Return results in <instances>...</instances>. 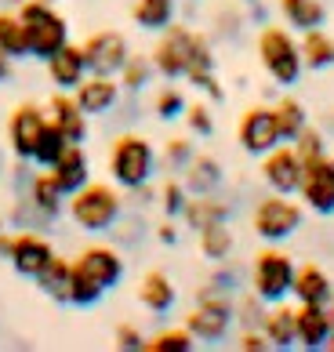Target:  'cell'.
I'll return each instance as SVG.
<instances>
[{
	"label": "cell",
	"instance_id": "6da1fadb",
	"mask_svg": "<svg viewBox=\"0 0 334 352\" xmlns=\"http://www.w3.org/2000/svg\"><path fill=\"white\" fill-rule=\"evenodd\" d=\"M106 167H109V178L113 186H120L124 192H135L153 182L160 167V156L153 149V142L138 131H120L109 146V156H106Z\"/></svg>",
	"mask_w": 334,
	"mask_h": 352
},
{
	"label": "cell",
	"instance_id": "7a4b0ae2",
	"mask_svg": "<svg viewBox=\"0 0 334 352\" xmlns=\"http://www.w3.org/2000/svg\"><path fill=\"white\" fill-rule=\"evenodd\" d=\"M66 211L76 229L84 232H109L124 218V192L109 182H87L66 200Z\"/></svg>",
	"mask_w": 334,
	"mask_h": 352
},
{
	"label": "cell",
	"instance_id": "3957f363",
	"mask_svg": "<svg viewBox=\"0 0 334 352\" xmlns=\"http://www.w3.org/2000/svg\"><path fill=\"white\" fill-rule=\"evenodd\" d=\"M258 62L265 76L273 80L276 87H294L302 84V73H305V62H302V47L294 41V30L287 25H273L265 22L258 30Z\"/></svg>",
	"mask_w": 334,
	"mask_h": 352
},
{
	"label": "cell",
	"instance_id": "277c9868",
	"mask_svg": "<svg viewBox=\"0 0 334 352\" xmlns=\"http://www.w3.org/2000/svg\"><path fill=\"white\" fill-rule=\"evenodd\" d=\"M19 19H22V30H25L30 58L47 62L62 44H69V22L51 0H22Z\"/></svg>",
	"mask_w": 334,
	"mask_h": 352
},
{
	"label": "cell",
	"instance_id": "5b68a950",
	"mask_svg": "<svg viewBox=\"0 0 334 352\" xmlns=\"http://www.w3.org/2000/svg\"><path fill=\"white\" fill-rule=\"evenodd\" d=\"M294 258L287 251H280V243H265L251 262V291L262 298L265 305L273 302H287L291 298V287H294Z\"/></svg>",
	"mask_w": 334,
	"mask_h": 352
},
{
	"label": "cell",
	"instance_id": "8992f818",
	"mask_svg": "<svg viewBox=\"0 0 334 352\" xmlns=\"http://www.w3.org/2000/svg\"><path fill=\"white\" fill-rule=\"evenodd\" d=\"M302 226H305V204L284 197V192H269L251 211V229L262 243H284Z\"/></svg>",
	"mask_w": 334,
	"mask_h": 352
},
{
	"label": "cell",
	"instance_id": "52a82bcc",
	"mask_svg": "<svg viewBox=\"0 0 334 352\" xmlns=\"http://www.w3.org/2000/svg\"><path fill=\"white\" fill-rule=\"evenodd\" d=\"M236 323V309H233V298L229 294H218L211 287H200L197 294V305L186 312V327L192 331L197 338V345H218L225 342L229 331H233Z\"/></svg>",
	"mask_w": 334,
	"mask_h": 352
},
{
	"label": "cell",
	"instance_id": "ba28073f",
	"mask_svg": "<svg viewBox=\"0 0 334 352\" xmlns=\"http://www.w3.org/2000/svg\"><path fill=\"white\" fill-rule=\"evenodd\" d=\"M298 197L305 204V211H313L320 218H331L334 214V153L313 156V160H302Z\"/></svg>",
	"mask_w": 334,
	"mask_h": 352
},
{
	"label": "cell",
	"instance_id": "9c48e42d",
	"mask_svg": "<svg viewBox=\"0 0 334 352\" xmlns=\"http://www.w3.org/2000/svg\"><path fill=\"white\" fill-rule=\"evenodd\" d=\"M192 33H197V30H189L186 22H171L157 36L149 58H153V69H157L164 80H178V76H186L189 51H192Z\"/></svg>",
	"mask_w": 334,
	"mask_h": 352
},
{
	"label": "cell",
	"instance_id": "30bf717a",
	"mask_svg": "<svg viewBox=\"0 0 334 352\" xmlns=\"http://www.w3.org/2000/svg\"><path fill=\"white\" fill-rule=\"evenodd\" d=\"M236 142H240V149L247 153V156H262L269 149H276L280 142V124H276V113L273 106H251V109H243V116L236 120Z\"/></svg>",
	"mask_w": 334,
	"mask_h": 352
},
{
	"label": "cell",
	"instance_id": "8fae6325",
	"mask_svg": "<svg viewBox=\"0 0 334 352\" xmlns=\"http://www.w3.org/2000/svg\"><path fill=\"white\" fill-rule=\"evenodd\" d=\"M47 127V109H41L36 102H22V106L11 109L8 116V149L15 153V160L33 164L36 142H41Z\"/></svg>",
	"mask_w": 334,
	"mask_h": 352
},
{
	"label": "cell",
	"instance_id": "7c38bea8",
	"mask_svg": "<svg viewBox=\"0 0 334 352\" xmlns=\"http://www.w3.org/2000/svg\"><path fill=\"white\" fill-rule=\"evenodd\" d=\"M80 47L87 58V73H102V76H117L127 55H131V44H127L120 30H95Z\"/></svg>",
	"mask_w": 334,
	"mask_h": 352
},
{
	"label": "cell",
	"instance_id": "4fadbf2b",
	"mask_svg": "<svg viewBox=\"0 0 334 352\" xmlns=\"http://www.w3.org/2000/svg\"><path fill=\"white\" fill-rule=\"evenodd\" d=\"M73 269L84 272L87 280H95L102 291H113V287H120L124 272H127V262H124V254L117 251V247L91 243V247H84V251L73 258Z\"/></svg>",
	"mask_w": 334,
	"mask_h": 352
},
{
	"label": "cell",
	"instance_id": "5bb4252c",
	"mask_svg": "<svg viewBox=\"0 0 334 352\" xmlns=\"http://www.w3.org/2000/svg\"><path fill=\"white\" fill-rule=\"evenodd\" d=\"M262 182L269 186V192H284V197H294L302 186V156L291 142H280L276 149H269L262 156Z\"/></svg>",
	"mask_w": 334,
	"mask_h": 352
},
{
	"label": "cell",
	"instance_id": "9a60e30c",
	"mask_svg": "<svg viewBox=\"0 0 334 352\" xmlns=\"http://www.w3.org/2000/svg\"><path fill=\"white\" fill-rule=\"evenodd\" d=\"M124 95V87L117 76H102V73H87L80 84L73 87V98L87 116H109L117 109V102Z\"/></svg>",
	"mask_w": 334,
	"mask_h": 352
},
{
	"label": "cell",
	"instance_id": "2e32d148",
	"mask_svg": "<svg viewBox=\"0 0 334 352\" xmlns=\"http://www.w3.org/2000/svg\"><path fill=\"white\" fill-rule=\"evenodd\" d=\"M51 258H55V247H51V240L44 236V232H36V229L15 232V247H11V269H15L19 276L33 280L36 272L51 262Z\"/></svg>",
	"mask_w": 334,
	"mask_h": 352
},
{
	"label": "cell",
	"instance_id": "e0dca14e",
	"mask_svg": "<svg viewBox=\"0 0 334 352\" xmlns=\"http://www.w3.org/2000/svg\"><path fill=\"white\" fill-rule=\"evenodd\" d=\"M47 120L55 124L58 131H62V138L73 142V146H84L87 131H91V127H87V120H91V116L76 106L73 91H55V95L47 98Z\"/></svg>",
	"mask_w": 334,
	"mask_h": 352
},
{
	"label": "cell",
	"instance_id": "ac0fdd59",
	"mask_svg": "<svg viewBox=\"0 0 334 352\" xmlns=\"http://www.w3.org/2000/svg\"><path fill=\"white\" fill-rule=\"evenodd\" d=\"M19 192L33 204V211L41 214L44 221H55L62 211H66V200H69L47 167H44V171H33L30 178H25V186H22Z\"/></svg>",
	"mask_w": 334,
	"mask_h": 352
},
{
	"label": "cell",
	"instance_id": "d6986e66",
	"mask_svg": "<svg viewBox=\"0 0 334 352\" xmlns=\"http://www.w3.org/2000/svg\"><path fill=\"white\" fill-rule=\"evenodd\" d=\"M294 338H298V349H305V352L327 349V338H331V309H327V305L298 302V305H294Z\"/></svg>",
	"mask_w": 334,
	"mask_h": 352
},
{
	"label": "cell",
	"instance_id": "ffe728a7",
	"mask_svg": "<svg viewBox=\"0 0 334 352\" xmlns=\"http://www.w3.org/2000/svg\"><path fill=\"white\" fill-rule=\"evenodd\" d=\"M47 80L55 84V91H73L76 84L87 76V58H84V47L80 44H62L55 55H51L47 62Z\"/></svg>",
	"mask_w": 334,
	"mask_h": 352
},
{
	"label": "cell",
	"instance_id": "44dd1931",
	"mask_svg": "<svg viewBox=\"0 0 334 352\" xmlns=\"http://www.w3.org/2000/svg\"><path fill=\"white\" fill-rule=\"evenodd\" d=\"M294 302H309V305H331L334 302V280L327 269H320L316 262H305L294 269V287H291Z\"/></svg>",
	"mask_w": 334,
	"mask_h": 352
},
{
	"label": "cell",
	"instance_id": "7402d4cb",
	"mask_svg": "<svg viewBox=\"0 0 334 352\" xmlns=\"http://www.w3.org/2000/svg\"><path fill=\"white\" fill-rule=\"evenodd\" d=\"M229 218H233V204L225 197H218V192H189L186 211H182L186 229L200 232L203 226H211V221H229Z\"/></svg>",
	"mask_w": 334,
	"mask_h": 352
},
{
	"label": "cell",
	"instance_id": "603a6c76",
	"mask_svg": "<svg viewBox=\"0 0 334 352\" xmlns=\"http://www.w3.org/2000/svg\"><path fill=\"white\" fill-rule=\"evenodd\" d=\"M47 171L55 175V182L62 186V192H66V197H73L80 186H87V182H91V160H87L84 146H73V142H69L66 153H62L58 160L47 167Z\"/></svg>",
	"mask_w": 334,
	"mask_h": 352
},
{
	"label": "cell",
	"instance_id": "cb8c5ba5",
	"mask_svg": "<svg viewBox=\"0 0 334 352\" xmlns=\"http://www.w3.org/2000/svg\"><path fill=\"white\" fill-rule=\"evenodd\" d=\"M138 302H142L153 316H167L178 302V287L164 269H149L142 276V283H138Z\"/></svg>",
	"mask_w": 334,
	"mask_h": 352
},
{
	"label": "cell",
	"instance_id": "d4e9b609",
	"mask_svg": "<svg viewBox=\"0 0 334 352\" xmlns=\"http://www.w3.org/2000/svg\"><path fill=\"white\" fill-rule=\"evenodd\" d=\"M262 334L269 338L273 352H287L298 349V338H294V305L287 302H273L262 316Z\"/></svg>",
	"mask_w": 334,
	"mask_h": 352
},
{
	"label": "cell",
	"instance_id": "484cf974",
	"mask_svg": "<svg viewBox=\"0 0 334 352\" xmlns=\"http://www.w3.org/2000/svg\"><path fill=\"white\" fill-rule=\"evenodd\" d=\"M182 182H186L189 192H218V189H222V182H225L222 160H218V156H208V153H197L186 164Z\"/></svg>",
	"mask_w": 334,
	"mask_h": 352
},
{
	"label": "cell",
	"instance_id": "4316f807",
	"mask_svg": "<svg viewBox=\"0 0 334 352\" xmlns=\"http://www.w3.org/2000/svg\"><path fill=\"white\" fill-rule=\"evenodd\" d=\"M276 8L287 22V30H294V33H309V30L327 25V4L324 0H276Z\"/></svg>",
	"mask_w": 334,
	"mask_h": 352
},
{
	"label": "cell",
	"instance_id": "83f0119b",
	"mask_svg": "<svg viewBox=\"0 0 334 352\" xmlns=\"http://www.w3.org/2000/svg\"><path fill=\"white\" fill-rule=\"evenodd\" d=\"M69 280H73V262H69V258H62V254H55L33 276V283L41 287L51 302H58V305H69Z\"/></svg>",
	"mask_w": 334,
	"mask_h": 352
},
{
	"label": "cell",
	"instance_id": "f1b7e54d",
	"mask_svg": "<svg viewBox=\"0 0 334 352\" xmlns=\"http://www.w3.org/2000/svg\"><path fill=\"white\" fill-rule=\"evenodd\" d=\"M197 247H200V254L208 258V262H229L236 251V236H233V229H229V221H211V226H203L197 232Z\"/></svg>",
	"mask_w": 334,
	"mask_h": 352
},
{
	"label": "cell",
	"instance_id": "f546056e",
	"mask_svg": "<svg viewBox=\"0 0 334 352\" xmlns=\"http://www.w3.org/2000/svg\"><path fill=\"white\" fill-rule=\"evenodd\" d=\"M178 0H135L131 4V22L146 33H164L175 22Z\"/></svg>",
	"mask_w": 334,
	"mask_h": 352
},
{
	"label": "cell",
	"instance_id": "4dcf8cb0",
	"mask_svg": "<svg viewBox=\"0 0 334 352\" xmlns=\"http://www.w3.org/2000/svg\"><path fill=\"white\" fill-rule=\"evenodd\" d=\"M302 62H305V69H331L334 66V36L327 33V25H320V30H309V33H302Z\"/></svg>",
	"mask_w": 334,
	"mask_h": 352
},
{
	"label": "cell",
	"instance_id": "1f68e13d",
	"mask_svg": "<svg viewBox=\"0 0 334 352\" xmlns=\"http://www.w3.org/2000/svg\"><path fill=\"white\" fill-rule=\"evenodd\" d=\"M273 113H276V124H280V138L284 142H294L305 127H309V109L302 106L298 98L284 95L280 102H273Z\"/></svg>",
	"mask_w": 334,
	"mask_h": 352
},
{
	"label": "cell",
	"instance_id": "d6a6232c",
	"mask_svg": "<svg viewBox=\"0 0 334 352\" xmlns=\"http://www.w3.org/2000/svg\"><path fill=\"white\" fill-rule=\"evenodd\" d=\"M0 55H8L11 62L30 58V47H25V30L19 11H0Z\"/></svg>",
	"mask_w": 334,
	"mask_h": 352
},
{
	"label": "cell",
	"instance_id": "836d02e7",
	"mask_svg": "<svg viewBox=\"0 0 334 352\" xmlns=\"http://www.w3.org/2000/svg\"><path fill=\"white\" fill-rule=\"evenodd\" d=\"M157 76V69H153V58L149 55H127V62H124V69L117 73V80H120V87L127 91V95H138V91H146L149 87V80Z\"/></svg>",
	"mask_w": 334,
	"mask_h": 352
},
{
	"label": "cell",
	"instance_id": "e575fe53",
	"mask_svg": "<svg viewBox=\"0 0 334 352\" xmlns=\"http://www.w3.org/2000/svg\"><path fill=\"white\" fill-rule=\"evenodd\" d=\"M192 349H197V338L186 323L182 327H164L146 338V352H192Z\"/></svg>",
	"mask_w": 334,
	"mask_h": 352
},
{
	"label": "cell",
	"instance_id": "d590c367",
	"mask_svg": "<svg viewBox=\"0 0 334 352\" xmlns=\"http://www.w3.org/2000/svg\"><path fill=\"white\" fill-rule=\"evenodd\" d=\"M186 91L182 87H175V84H167L157 91V98H153V113H157V120L164 124H171V120H182V113H186Z\"/></svg>",
	"mask_w": 334,
	"mask_h": 352
},
{
	"label": "cell",
	"instance_id": "8d00e7d4",
	"mask_svg": "<svg viewBox=\"0 0 334 352\" xmlns=\"http://www.w3.org/2000/svg\"><path fill=\"white\" fill-rule=\"evenodd\" d=\"M157 200H160V211L164 218H182L186 211V200H189V189L182 178H167L164 186L157 189Z\"/></svg>",
	"mask_w": 334,
	"mask_h": 352
},
{
	"label": "cell",
	"instance_id": "74e56055",
	"mask_svg": "<svg viewBox=\"0 0 334 352\" xmlns=\"http://www.w3.org/2000/svg\"><path fill=\"white\" fill-rule=\"evenodd\" d=\"M182 120H186V131L192 138H211L214 135V109L208 106V102H189L186 113H182Z\"/></svg>",
	"mask_w": 334,
	"mask_h": 352
},
{
	"label": "cell",
	"instance_id": "f35d334b",
	"mask_svg": "<svg viewBox=\"0 0 334 352\" xmlns=\"http://www.w3.org/2000/svg\"><path fill=\"white\" fill-rule=\"evenodd\" d=\"M66 146H69V142L62 138V131H58V127H55V124L47 120V127H44V135H41V142H36L33 164H36V167H51V164H55V160H58L62 153H66Z\"/></svg>",
	"mask_w": 334,
	"mask_h": 352
},
{
	"label": "cell",
	"instance_id": "ab89813d",
	"mask_svg": "<svg viewBox=\"0 0 334 352\" xmlns=\"http://www.w3.org/2000/svg\"><path fill=\"white\" fill-rule=\"evenodd\" d=\"M197 156V146H192V138L178 135V138H167L164 142V153H160V164L167 171H186V164Z\"/></svg>",
	"mask_w": 334,
	"mask_h": 352
},
{
	"label": "cell",
	"instance_id": "60d3db41",
	"mask_svg": "<svg viewBox=\"0 0 334 352\" xmlns=\"http://www.w3.org/2000/svg\"><path fill=\"white\" fill-rule=\"evenodd\" d=\"M233 309H236V323H240V331L243 327H262V316H265V302L254 291H247V294H240L236 302H233Z\"/></svg>",
	"mask_w": 334,
	"mask_h": 352
},
{
	"label": "cell",
	"instance_id": "b9f144b4",
	"mask_svg": "<svg viewBox=\"0 0 334 352\" xmlns=\"http://www.w3.org/2000/svg\"><path fill=\"white\" fill-rule=\"evenodd\" d=\"M291 146L298 149L302 160H313V156H324V153H331V149H327V131H324V127H313V124L305 127V131H302L298 138H294Z\"/></svg>",
	"mask_w": 334,
	"mask_h": 352
},
{
	"label": "cell",
	"instance_id": "7bdbcfd3",
	"mask_svg": "<svg viewBox=\"0 0 334 352\" xmlns=\"http://www.w3.org/2000/svg\"><path fill=\"white\" fill-rule=\"evenodd\" d=\"M243 25H247V15H243V11L222 8V11L214 15V36H222V41H236Z\"/></svg>",
	"mask_w": 334,
	"mask_h": 352
},
{
	"label": "cell",
	"instance_id": "ee69618b",
	"mask_svg": "<svg viewBox=\"0 0 334 352\" xmlns=\"http://www.w3.org/2000/svg\"><path fill=\"white\" fill-rule=\"evenodd\" d=\"M113 345L120 352H146V334L135 327V323H120L117 331H113Z\"/></svg>",
	"mask_w": 334,
	"mask_h": 352
},
{
	"label": "cell",
	"instance_id": "f6af8a7d",
	"mask_svg": "<svg viewBox=\"0 0 334 352\" xmlns=\"http://www.w3.org/2000/svg\"><path fill=\"white\" fill-rule=\"evenodd\" d=\"M236 349L240 352H273V345H269V338L262 334V327H243L240 338H236Z\"/></svg>",
	"mask_w": 334,
	"mask_h": 352
},
{
	"label": "cell",
	"instance_id": "bcb514c9",
	"mask_svg": "<svg viewBox=\"0 0 334 352\" xmlns=\"http://www.w3.org/2000/svg\"><path fill=\"white\" fill-rule=\"evenodd\" d=\"M157 240L164 247H175L178 243V226H175V218H164L160 226H157Z\"/></svg>",
	"mask_w": 334,
	"mask_h": 352
},
{
	"label": "cell",
	"instance_id": "7dc6e473",
	"mask_svg": "<svg viewBox=\"0 0 334 352\" xmlns=\"http://www.w3.org/2000/svg\"><path fill=\"white\" fill-rule=\"evenodd\" d=\"M243 15H247V22H258V25H265V4L262 0H243Z\"/></svg>",
	"mask_w": 334,
	"mask_h": 352
},
{
	"label": "cell",
	"instance_id": "c3c4849f",
	"mask_svg": "<svg viewBox=\"0 0 334 352\" xmlns=\"http://www.w3.org/2000/svg\"><path fill=\"white\" fill-rule=\"evenodd\" d=\"M11 247H15V232L0 229V262H11Z\"/></svg>",
	"mask_w": 334,
	"mask_h": 352
},
{
	"label": "cell",
	"instance_id": "681fc988",
	"mask_svg": "<svg viewBox=\"0 0 334 352\" xmlns=\"http://www.w3.org/2000/svg\"><path fill=\"white\" fill-rule=\"evenodd\" d=\"M8 73H11V58L0 55V80H8Z\"/></svg>",
	"mask_w": 334,
	"mask_h": 352
},
{
	"label": "cell",
	"instance_id": "f907efd6",
	"mask_svg": "<svg viewBox=\"0 0 334 352\" xmlns=\"http://www.w3.org/2000/svg\"><path fill=\"white\" fill-rule=\"evenodd\" d=\"M4 171H8V160H4V149H0V178H4Z\"/></svg>",
	"mask_w": 334,
	"mask_h": 352
},
{
	"label": "cell",
	"instance_id": "816d5d0a",
	"mask_svg": "<svg viewBox=\"0 0 334 352\" xmlns=\"http://www.w3.org/2000/svg\"><path fill=\"white\" fill-rule=\"evenodd\" d=\"M324 124H327V127H331V131H334V109L327 113V120H324Z\"/></svg>",
	"mask_w": 334,
	"mask_h": 352
},
{
	"label": "cell",
	"instance_id": "f5cc1de1",
	"mask_svg": "<svg viewBox=\"0 0 334 352\" xmlns=\"http://www.w3.org/2000/svg\"><path fill=\"white\" fill-rule=\"evenodd\" d=\"M327 352H334V331H331V338H327Z\"/></svg>",
	"mask_w": 334,
	"mask_h": 352
},
{
	"label": "cell",
	"instance_id": "db71d44e",
	"mask_svg": "<svg viewBox=\"0 0 334 352\" xmlns=\"http://www.w3.org/2000/svg\"><path fill=\"white\" fill-rule=\"evenodd\" d=\"M327 309H331V331H334V302H331Z\"/></svg>",
	"mask_w": 334,
	"mask_h": 352
},
{
	"label": "cell",
	"instance_id": "11a10c76",
	"mask_svg": "<svg viewBox=\"0 0 334 352\" xmlns=\"http://www.w3.org/2000/svg\"><path fill=\"white\" fill-rule=\"evenodd\" d=\"M4 226H8V218H4V214H0V229H4Z\"/></svg>",
	"mask_w": 334,
	"mask_h": 352
},
{
	"label": "cell",
	"instance_id": "9f6ffc18",
	"mask_svg": "<svg viewBox=\"0 0 334 352\" xmlns=\"http://www.w3.org/2000/svg\"><path fill=\"white\" fill-rule=\"evenodd\" d=\"M178 4H197V0H178Z\"/></svg>",
	"mask_w": 334,
	"mask_h": 352
}]
</instances>
